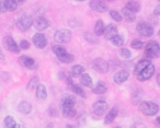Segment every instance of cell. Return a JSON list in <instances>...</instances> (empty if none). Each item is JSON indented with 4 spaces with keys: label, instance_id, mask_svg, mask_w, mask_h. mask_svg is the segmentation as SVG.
Returning a JSON list of instances; mask_svg holds the SVG:
<instances>
[{
    "label": "cell",
    "instance_id": "1",
    "mask_svg": "<svg viewBox=\"0 0 160 128\" xmlns=\"http://www.w3.org/2000/svg\"><path fill=\"white\" fill-rule=\"evenodd\" d=\"M138 110L146 116H155L159 112V106L157 103L151 101H142L140 102L139 106H138Z\"/></svg>",
    "mask_w": 160,
    "mask_h": 128
},
{
    "label": "cell",
    "instance_id": "2",
    "mask_svg": "<svg viewBox=\"0 0 160 128\" xmlns=\"http://www.w3.org/2000/svg\"><path fill=\"white\" fill-rule=\"evenodd\" d=\"M71 36H72V33H71L70 30L60 29L56 31L55 34H54V41L58 44H66V43L70 42Z\"/></svg>",
    "mask_w": 160,
    "mask_h": 128
},
{
    "label": "cell",
    "instance_id": "3",
    "mask_svg": "<svg viewBox=\"0 0 160 128\" xmlns=\"http://www.w3.org/2000/svg\"><path fill=\"white\" fill-rule=\"evenodd\" d=\"M145 55L146 57H148L149 59H153V58H158L159 57V53H160V47L158 42L152 41V42H149L145 45Z\"/></svg>",
    "mask_w": 160,
    "mask_h": 128
},
{
    "label": "cell",
    "instance_id": "4",
    "mask_svg": "<svg viewBox=\"0 0 160 128\" xmlns=\"http://www.w3.org/2000/svg\"><path fill=\"white\" fill-rule=\"evenodd\" d=\"M155 71H156V67L152 62H149L139 73L136 75L137 77L138 81H146V80H149L153 75H155Z\"/></svg>",
    "mask_w": 160,
    "mask_h": 128
},
{
    "label": "cell",
    "instance_id": "5",
    "mask_svg": "<svg viewBox=\"0 0 160 128\" xmlns=\"http://www.w3.org/2000/svg\"><path fill=\"white\" fill-rule=\"evenodd\" d=\"M136 30H137L139 35L145 36V37H150L155 33V29H153L152 25L148 22H144V21L138 23L137 27H136Z\"/></svg>",
    "mask_w": 160,
    "mask_h": 128
},
{
    "label": "cell",
    "instance_id": "6",
    "mask_svg": "<svg viewBox=\"0 0 160 128\" xmlns=\"http://www.w3.org/2000/svg\"><path fill=\"white\" fill-rule=\"evenodd\" d=\"M91 67L93 70H96L97 72H100V73H107L110 69L109 62L107 60L102 59V58H96L92 62Z\"/></svg>",
    "mask_w": 160,
    "mask_h": 128
},
{
    "label": "cell",
    "instance_id": "7",
    "mask_svg": "<svg viewBox=\"0 0 160 128\" xmlns=\"http://www.w3.org/2000/svg\"><path fill=\"white\" fill-rule=\"evenodd\" d=\"M17 27H18L20 31L25 32L32 27L33 24V19H32L31 16H28V14H24L22 16L18 21H17Z\"/></svg>",
    "mask_w": 160,
    "mask_h": 128
},
{
    "label": "cell",
    "instance_id": "8",
    "mask_svg": "<svg viewBox=\"0 0 160 128\" xmlns=\"http://www.w3.org/2000/svg\"><path fill=\"white\" fill-rule=\"evenodd\" d=\"M3 46H5L9 52H11V53L18 54L19 52H20L19 45L17 44L16 41H14L13 38H12V36H10V35L5 36V38H3Z\"/></svg>",
    "mask_w": 160,
    "mask_h": 128
},
{
    "label": "cell",
    "instance_id": "9",
    "mask_svg": "<svg viewBox=\"0 0 160 128\" xmlns=\"http://www.w3.org/2000/svg\"><path fill=\"white\" fill-rule=\"evenodd\" d=\"M108 108H109V104L105 101H98L92 106L93 113L97 116H103V115L108 112Z\"/></svg>",
    "mask_w": 160,
    "mask_h": 128
},
{
    "label": "cell",
    "instance_id": "10",
    "mask_svg": "<svg viewBox=\"0 0 160 128\" xmlns=\"http://www.w3.org/2000/svg\"><path fill=\"white\" fill-rule=\"evenodd\" d=\"M32 42H33L34 46H35L36 48L43 49V48H45L47 45V38L43 33H36L35 35L33 36V38H32Z\"/></svg>",
    "mask_w": 160,
    "mask_h": 128
},
{
    "label": "cell",
    "instance_id": "11",
    "mask_svg": "<svg viewBox=\"0 0 160 128\" xmlns=\"http://www.w3.org/2000/svg\"><path fill=\"white\" fill-rule=\"evenodd\" d=\"M49 21L47 20L46 18H43V17H38L36 20H34L33 21V27H34V29L36 30V31H38V32H42V31H44V30H46L47 27H49Z\"/></svg>",
    "mask_w": 160,
    "mask_h": 128
},
{
    "label": "cell",
    "instance_id": "12",
    "mask_svg": "<svg viewBox=\"0 0 160 128\" xmlns=\"http://www.w3.org/2000/svg\"><path fill=\"white\" fill-rule=\"evenodd\" d=\"M89 7L92 10H94V11L101 12V13H104V12H107L109 10L108 6L103 1H101V0H90Z\"/></svg>",
    "mask_w": 160,
    "mask_h": 128
},
{
    "label": "cell",
    "instance_id": "13",
    "mask_svg": "<svg viewBox=\"0 0 160 128\" xmlns=\"http://www.w3.org/2000/svg\"><path fill=\"white\" fill-rule=\"evenodd\" d=\"M118 34V27L113 23H110V24L105 25V29H104V32H103L102 35H104V38L108 41H111L114 36Z\"/></svg>",
    "mask_w": 160,
    "mask_h": 128
},
{
    "label": "cell",
    "instance_id": "14",
    "mask_svg": "<svg viewBox=\"0 0 160 128\" xmlns=\"http://www.w3.org/2000/svg\"><path fill=\"white\" fill-rule=\"evenodd\" d=\"M19 64L22 65L23 67L29 69H36L38 68V65L35 64V60L32 57H29V56L22 55L21 57H19Z\"/></svg>",
    "mask_w": 160,
    "mask_h": 128
},
{
    "label": "cell",
    "instance_id": "15",
    "mask_svg": "<svg viewBox=\"0 0 160 128\" xmlns=\"http://www.w3.org/2000/svg\"><path fill=\"white\" fill-rule=\"evenodd\" d=\"M129 79V72L127 70H120L114 73L113 81L115 84H122Z\"/></svg>",
    "mask_w": 160,
    "mask_h": 128
},
{
    "label": "cell",
    "instance_id": "16",
    "mask_svg": "<svg viewBox=\"0 0 160 128\" xmlns=\"http://www.w3.org/2000/svg\"><path fill=\"white\" fill-rule=\"evenodd\" d=\"M76 104V97L71 94H65L64 96L60 100V107L65 108V107H70L73 106Z\"/></svg>",
    "mask_w": 160,
    "mask_h": 128
},
{
    "label": "cell",
    "instance_id": "17",
    "mask_svg": "<svg viewBox=\"0 0 160 128\" xmlns=\"http://www.w3.org/2000/svg\"><path fill=\"white\" fill-rule=\"evenodd\" d=\"M118 107H112L104 117V124L105 125H109V124L113 123V121H115L116 117H118Z\"/></svg>",
    "mask_w": 160,
    "mask_h": 128
},
{
    "label": "cell",
    "instance_id": "18",
    "mask_svg": "<svg viewBox=\"0 0 160 128\" xmlns=\"http://www.w3.org/2000/svg\"><path fill=\"white\" fill-rule=\"evenodd\" d=\"M35 94H36V97L41 101H44L46 100L47 97V90L45 88L44 84H41L38 83V86H35Z\"/></svg>",
    "mask_w": 160,
    "mask_h": 128
},
{
    "label": "cell",
    "instance_id": "19",
    "mask_svg": "<svg viewBox=\"0 0 160 128\" xmlns=\"http://www.w3.org/2000/svg\"><path fill=\"white\" fill-rule=\"evenodd\" d=\"M83 71H85V67L83 66H81V65H73L70 68V70H69V75H70L71 78H77L82 75Z\"/></svg>",
    "mask_w": 160,
    "mask_h": 128
},
{
    "label": "cell",
    "instance_id": "20",
    "mask_svg": "<svg viewBox=\"0 0 160 128\" xmlns=\"http://www.w3.org/2000/svg\"><path fill=\"white\" fill-rule=\"evenodd\" d=\"M108 91V88H107V84L104 83L103 81H99L97 82V84L94 86H92V92L94 94H104L105 92Z\"/></svg>",
    "mask_w": 160,
    "mask_h": 128
},
{
    "label": "cell",
    "instance_id": "21",
    "mask_svg": "<svg viewBox=\"0 0 160 128\" xmlns=\"http://www.w3.org/2000/svg\"><path fill=\"white\" fill-rule=\"evenodd\" d=\"M18 111L24 115L30 114V113L32 112V104L29 103V102H27V101L20 102L19 105H18Z\"/></svg>",
    "mask_w": 160,
    "mask_h": 128
},
{
    "label": "cell",
    "instance_id": "22",
    "mask_svg": "<svg viewBox=\"0 0 160 128\" xmlns=\"http://www.w3.org/2000/svg\"><path fill=\"white\" fill-rule=\"evenodd\" d=\"M128 10H131L132 12H134V13H137V12H139L140 10V3L138 2V1H136V0H129L128 2L126 3V7Z\"/></svg>",
    "mask_w": 160,
    "mask_h": 128
},
{
    "label": "cell",
    "instance_id": "23",
    "mask_svg": "<svg viewBox=\"0 0 160 128\" xmlns=\"http://www.w3.org/2000/svg\"><path fill=\"white\" fill-rule=\"evenodd\" d=\"M104 29H105V24L104 22H103L102 20H98L96 22V25H94V34H96V36H100L103 34V32H104Z\"/></svg>",
    "mask_w": 160,
    "mask_h": 128
},
{
    "label": "cell",
    "instance_id": "24",
    "mask_svg": "<svg viewBox=\"0 0 160 128\" xmlns=\"http://www.w3.org/2000/svg\"><path fill=\"white\" fill-rule=\"evenodd\" d=\"M70 89H71V91H72L75 94H77V95H79V96H81V97H86L87 96V94H86V92H85V90H83L81 86H79V84H76V83H71L70 86Z\"/></svg>",
    "mask_w": 160,
    "mask_h": 128
},
{
    "label": "cell",
    "instance_id": "25",
    "mask_svg": "<svg viewBox=\"0 0 160 128\" xmlns=\"http://www.w3.org/2000/svg\"><path fill=\"white\" fill-rule=\"evenodd\" d=\"M80 83L88 88H92V79L88 73H82L80 76Z\"/></svg>",
    "mask_w": 160,
    "mask_h": 128
},
{
    "label": "cell",
    "instance_id": "26",
    "mask_svg": "<svg viewBox=\"0 0 160 128\" xmlns=\"http://www.w3.org/2000/svg\"><path fill=\"white\" fill-rule=\"evenodd\" d=\"M62 115L64 117H67V118H73L77 114V111L73 106H70V107H65V108H62Z\"/></svg>",
    "mask_w": 160,
    "mask_h": 128
},
{
    "label": "cell",
    "instance_id": "27",
    "mask_svg": "<svg viewBox=\"0 0 160 128\" xmlns=\"http://www.w3.org/2000/svg\"><path fill=\"white\" fill-rule=\"evenodd\" d=\"M122 14L124 16V18L126 19L128 22H134L136 20V14L134 12H132L131 10H128L127 8H123L122 9Z\"/></svg>",
    "mask_w": 160,
    "mask_h": 128
},
{
    "label": "cell",
    "instance_id": "28",
    "mask_svg": "<svg viewBox=\"0 0 160 128\" xmlns=\"http://www.w3.org/2000/svg\"><path fill=\"white\" fill-rule=\"evenodd\" d=\"M150 62V60H148V59H142V60H139V62L136 64V66H135V68H134V73L135 75H137V73H139L140 71L142 70V69L145 68V67L147 66V65Z\"/></svg>",
    "mask_w": 160,
    "mask_h": 128
},
{
    "label": "cell",
    "instance_id": "29",
    "mask_svg": "<svg viewBox=\"0 0 160 128\" xmlns=\"http://www.w3.org/2000/svg\"><path fill=\"white\" fill-rule=\"evenodd\" d=\"M58 60H59L60 62H62V64H69V62H73V59H75V56L71 55V54L69 53H66L64 54V55L62 56H58Z\"/></svg>",
    "mask_w": 160,
    "mask_h": 128
},
{
    "label": "cell",
    "instance_id": "30",
    "mask_svg": "<svg viewBox=\"0 0 160 128\" xmlns=\"http://www.w3.org/2000/svg\"><path fill=\"white\" fill-rule=\"evenodd\" d=\"M16 124V119L12 116H7L3 119V128H14Z\"/></svg>",
    "mask_w": 160,
    "mask_h": 128
},
{
    "label": "cell",
    "instance_id": "31",
    "mask_svg": "<svg viewBox=\"0 0 160 128\" xmlns=\"http://www.w3.org/2000/svg\"><path fill=\"white\" fill-rule=\"evenodd\" d=\"M52 51H53V53L55 54L57 57L67 53V49L65 48L64 46H62V45H54V46L52 47Z\"/></svg>",
    "mask_w": 160,
    "mask_h": 128
},
{
    "label": "cell",
    "instance_id": "32",
    "mask_svg": "<svg viewBox=\"0 0 160 128\" xmlns=\"http://www.w3.org/2000/svg\"><path fill=\"white\" fill-rule=\"evenodd\" d=\"M111 42L114 46H118V47L123 46V45H124V37H123L121 34H116V35L111 40Z\"/></svg>",
    "mask_w": 160,
    "mask_h": 128
},
{
    "label": "cell",
    "instance_id": "33",
    "mask_svg": "<svg viewBox=\"0 0 160 128\" xmlns=\"http://www.w3.org/2000/svg\"><path fill=\"white\" fill-rule=\"evenodd\" d=\"M6 6H7L8 11L14 12L17 9H18V5L16 3L14 0H6Z\"/></svg>",
    "mask_w": 160,
    "mask_h": 128
},
{
    "label": "cell",
    "instance_id": "34",
    "mask_svg": "<svg viewBox=\"0 0 160 128\" xmlns=\"http://www.w3.org/2000/svg\"><path fill=\"white\" fill-rule=\"evenodd\" d=\"M131 46L133 47L134 49H142V48H144L145 43L139 40H133L131 43Z\"/></svg>",
    "mask_w": 160,
    "mask_h": 128
},
{
    "label": "cell",
    "instance_id": "35",
    "mask_svg": "<svg viewBox=\"0 0 160 128\" xmlns=\"http://www.w3.org/2000/svg\"><path fill=\"white\" fill-rule=\"evenodd\" d=\"M120 56L124 59H129L132 57V53L128 48H121L120 49Z\"/></svg>",
    "mask_w": 160,
    "mask_h": 128
},
{
    "label": "cell",
    "instance_id": "36",
    "mask_svg": "<svg viewBox=\"0 0 160 128\" xmlns=\"http://www.w3.org/2000/svg\"><path fill=\"white\" fill-rule=\"evenodd\" d=\"M110 16H111V18L113 19L114 21H116V22H121V21L123 20L122 14H121L120 12H118V11H114V10L110 11Z\"/></svg>",
    "mask_w": 160,
    "mask_h": 128
},
{
    "label": "cell",
    "instance_id": "37",
    "mask_svg": "<svg viewBox=\"0 0 160 128\" xmlns=\"http://www.w3.org/2000/svg\"><path fill=\"white\" fill-rule=\"evenodd\" d=\"M38 84V76H35V77H33L31 80H30L29 84H28V89H35V86Z\"/></svg>",
    "mask_w": 160,
    "mask_h": 128
},
{
    "label": "cell",
    "instance_id": "38",
    "mask_svg": "<svg viewBox=\"0 0 160 128\" xmlns=\"http://www.w3.org/2000/svg\"><path fill=\"white\" fill-rule=\"evenodd\" d=\"M19 47H20V49H24V51H27V49L30 48V42L27 40H22L20 43V45H19Z\"/></svg>",
    "mask_w": 160,
    "mask_h": 128
},
{
    "label": "cell",
    "instance_id": "39",
    "mask_svg": "<svg viewBox=\"0 0 160 128\" xmlns=\"http://www.w3.org/2000/svg\"><path fill=\"white\" fill-rule=\"evenodd\" d=\"M7 10V6H6V0H0V13H6Z\"/></svg>",
    "mask_w": 160,
    "mask_h": 128
},
{
    "label": "cell",
    "instance_id": "40",
    "mask_svg": "<svg viewBox=\"0 0 160 128\" xmlns=\"http://www.w3.org/2000/svg\"><path fill=\"white\" fill-rule=\"evenodd\" d=\"M159 9H160V7L159 6H157L156 9L153 10V14H155V16H159Z\"/></svg>",
    "mask_w": 160,
    "mask_h": 128
},
{
    "label": "cell",
    "instance_id": "41",
    "mask_svg": "<svg viewBox=\"0 0 160 128\" xmlns=\"http://www.w3.org/2000/svg\"><path fill=\"white\" fill-rule=\"evenodd\" d=\"M5 59H6V57L2 53V49H1V47H0V60H5Z\"/></svg>",
    "mask_w": 160,
    "mask_h": 128
},
{
    "label": "cell",
    "instance_id": "42",
    "mask_svg": "<svg viewBox=\"0 0 160 128\" xmlns=\"http://www.w3.org/2000/svg\"><path fill=\"white\" fill-rule=\"evenodd\" d=\"M14 1H16V3L19 6V5H23V3H25L27 0H14Z\"/></svg>",
    "mask_w": 160,
    "mask_h": 128
},
{
    "label": "cell",
    "instance_id": "43",
    "mask_svg": "<svg viewBox=\"0 0 160 128\" xmlns=\"http://www.w3.org/2000/svg\"><path fill=\"white\" fill-rule=\"evenodd\" d=\"M14 128H25L23 125H20V124H16V127Z\"/></svg>",
    "mask_w": 160,
    "mask_h": 128
},
{
    "label": "cell",
    "instance_id": "44",
    "mask_svg": "<svg viewBox=\"0 0 160 128\" xmlns=\"http://www.w3.org/2000/svg\"><path fill=\"white\" fill-rule=\"evenodd\" d=\"M156 123H157V125H159V118L156 119Z\"/></svg>",
    "mask_w": 160,
    "mask_h": 128
},
{
    "label": "cell",
    "instance_id": "45",
    "mask_svg": "<svg viewBox=\"0 0 160 128\" xmlns=\"http://www.w3.org/2000/svg\"><path fill=\"white\" fill-rule=\"evenodd\" d=\"M67 127H68V128H76V127H75V126H69V125H68V126H67Z\"/></svg>",
    "mask_w": 160,
    "mask_h": 128
},
{
    "label": "cell",
    "instance_id": "46",
    "mask_svg": "<svg viewBox=\"0 0 160 128\" xmlns=\"http://www.w3.org/2000/svg\"><path fill=\"white\" fill-rule=\"evenodd\" d=\"M77 1H80V2H83V1H86V0H77Z\"/></svg>",
    "mask_w": 160,
    "mask_h": 128
},
{
    "label": "cell",
    "instance_id": "47",
    "mask_svg": "<svg viewBox=\"0 0 160 128\" xmlns=\"http://www.w3.org/2000/svg\"><path fill=\"white\" fill-rule=\"evenodd\" d=\"M107 1H110V2H112V1H115V0H107Z\"/></svg>",
    "mask_w": 160,
    "mask_h": 128
},
{
    "label": "cell",
    "instance_id": "48",
    "mask_svg": "<svg viewBox=\"0 0 160 128\" xmlns=\"http://www.w3.org/2000/svg\"><path fill=\"white\" fill-rule=\"evenodd\" d=\"M114 128H122V127H120V126H115Z\"/></svg>",
    "mask_w": 160,
    "mask_h": 128
},
{
    "label": "cell",
    "instance_id": "49",
    "mask_svg": "<svg viewBox=\"0 0 160 128\" xmlns=\"http://www.w3.org/2000/svg\"><path fill=\"white\" fill-rule=\"evenodd\" d=\"M133 128H138V126H135V127H133Z\"/></svg>",
    "mask_w": 160,
    "mask_h": 128
}]
</instances>
